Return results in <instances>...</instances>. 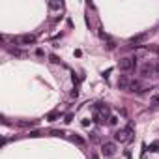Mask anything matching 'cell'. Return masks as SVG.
Segmentation results:
<instances>
[{
  "label": "cell",
  "mask_w": 159,
  "mask_h": 159,
  "mask_svg": "<svg viewBox=\"0 0 159 159\" xmlns=\"http://www.w3.org/2000/svg\"><path fill=\"white\" fill-rule=\"evenodd\" d=\"M71 141H73V142H75V144H79V146H84V141L81 139V137H79V135H71Z\"/></svg>",
  "instance_id": "30bf717a"
},
{
  "label": "cell",
  "mask_w": 159,
  "mask_h": 159,
  "mask_svg": "<svg viewBox=\"0 0 159 159\" xmlns=\"http://www.w3.org/2000/svg\"><path fill=\"white\" fill-rule=\"evenodd\" d=\"M15 43H21V45H32V43H36V36L34 34H23V36H19L13 39Z\"/></svg>",
  "instance_id": "7a4b0ae2"
},
{
  "label": "cell",
  "mask_w": 159,
  "mask_h": 159,
  "mask_svg": "<svg viewBox=\"0 0 159 159\" xmlns=\"http://www.w3.org/2000/svg\"><path fill=\"white\" fill-rule=\"evenodd\" d=\"M157 52H159V49H157Z\"/></svg>",
  "instance_id": "cb8c5ba5"
},
{
  "label": "cell",
  "mask_w": 159,
  "mask_h": 159,
  "mask_svg": "<svg viewBox=\"0 0 159 159\" xmlns=\"http://www.w3.org/2000/svg\"><path fill=\"white\" fill-rule=\"evenodd\" d=\"M114 47H116V45H114V41H112V39H107V49H109V51H112Z\"/></svg>",
  "instance_id": "2e32d148"
},
{
  "label": "cell",
  "mask_w": 159,
  "mask_h": 159,
  "mask_svg": "<svg viewBox=\"0 0 159 159\" xmlns=\"http://www.w3.org/2000/svg\"><path fill=\"white\" fill-rule=\"evenodd\" d=\"M148 39V34H146V32H142V34H137V36H131L129 38V43L131 45H141V43H144V41Z\"/></svg>",
  "instance_id": "5b68a950"
},
{
  "label": "cell",
  "mask_w": 159,
  "mask_h": 159,
  "mask_svg": "<svg viewBox=\"0 0 159 159\" xmlns=\"http://www.w3.org/2000/svg\"><path fill=\"white\" fill-rule=\"evenodd\" d=\"M118 68L120 71H133L137 68V58L135 56H125L118 60Z\"/></svg>",
  "instance_id": "6da1fadb"
},
{
  "label": "cell",
  "mask_w": 159,
  "mask_h": 159,
  "mask_svg": "<svg viewBox=\"0 0 159 159\" xmlns=\"http://www.w3.org/2000/svg\"><path fill=\"white\" fill-rule=\"evenodd\" d=\"M150 103L155 105V107H159V94H154L152 98H150Z\"/></svg>",
  "instance_id": "8fae6325"
},
{
  "label": "cell",
  "mask_w": 159,
  "mask_h": 159,
  "mask_svg": "<svg viewBox=\"0 0 159 159\" xmlns=\"http://www.w3.org/2000/svg\"><path fill=\"white\" fill-rule=\"evenodd\" d=\"M105 120H107V114L98 112V111L94 112V122H95V124H105Z\"/></svg>",
  "instance_id": "ba28073f"
},
{
  "label": "cell",
  "mask_w": 159,
  "mask_h": 159,
  "mask_svg": "<svg viewBox=\"0 0 159 159\" xmlns=\"http://www.w3.org/2000/svg\"><path fill=\"white\" fill-rule=\"evenodd\" d=\"M51 135H55V137H62V135H64V131H58V129H52V131H51Z\"/></svg>",
  "instance_id": "ac0fdd59"
},
{
  "label": "cell",
  "mask_w": 159,
  "mask_h": 159,
  "mask_svg": "<svg viewBox=\"0 0 159 159\" xmlns=\"http://www.w3.org/2000/svg\"><path fill=\"white\" fill-rule=\"evenodd\" d=\"M58 116H60V112H58V111H52V112H49V114H47V120H49V122H55V120L58 118Z\"/></svg>",
  "instance_id": "9c48e42d"
},
{
  "label": "cell",
  "mask_w": 159,
  "mask_h": 159,
  "mask_svg": "<svg viewBox=\"0 0 159 159\" xmlns=\"http://www.w3.org/2000/svg\"><path fill=\"white\" fill-rule=\"evenodd\" d=\"M155 71H157V75H159V66H157V68H155Z\"/></svg>",
  "instance_id": "603a6c76"
},
{
  "label": "cell",
  "mask_w": 159,
  "mask_h": 159,
  "mask_svg": "<svg viewBox=\"0 0 159 159\" xmlns=\"http://www.w3.org/2000/svg\"><path fill=\"white\" fill-rule=\"evenodd\" d=\"M21 127H28V125H36V122H19Z\"/></svg>",
  "instance_id": "9a60e30c"
},
{
  "label": "cell",
  "mask_w": 159,
  "mask_h": 159,
  "mask_svg": "<svg viewBox=\"0 0 159 159\" xmlns=\"http://www.w3.org/2000/svg\"><path fill=\"white\" fill-rule=\"evenodd\" d=\"M62 6H64L62 2H49V8L51 9H62Z\"/></svg>",
  "instance_id": "7c38bea8"
},
{
  "label": "cell",
  "mask_w": 159,
  "mask_h": 159,
  "mask_svg": "<svg viewBox=\"0 0 159 159\" xmlns=\"http://www.w3.org/2000/svg\"><path fill=\"white\" fill-rule=\"evenodd\" d=\"M30 137H39V131H30Z\"/></svg>",
  "instance_id": "44dd1931"
},
{
  "label": "cell",
  "mask_w": 159,
  "mask_h": 159,
  "mask_svg": "<svg viewBox=\"0 0 159 159\" xmlns=\"http://www.w3.org/2000/svg\"><path fill=\"white\" fill-rule=\"evenodd\" d=\"M101 152H103V155L112 157V155L116 154V144H114V142H111V141L103 142V144H101Z\"/></svg>",
  "instance_id": "3957f363"
},
{
  "label": "cell",
  "mask_w": 159,
  "mask_h": 159,
  "mask_svg": "<svg viewBox=\"0 0 159 159\" xmlns=\"http://www.w3.org/2000/svg\"><path fill=\"white\" fill-rule=\"evenodd\" d=\"M90 159H99V155H98V154H92V155H90Z\"/></svg>",
  "instance_id": "7402d4cb"
},
{
  "label": "cell",
  "mask_w": 159,
  "mask_h": 159,
  "mask_svg": "<svg viewBox=\"0 0 159 159\" xmlns=\"http://www.w3.org/2000/svg\"><path fill=\"white\" fill-rule=\"evenodd\" d=\"M9 52H12V55H15V56H23V55H25V52L19 51V49H9Z\"/></svg>",
  "instance_id": "5bb4252c"
},
{
  "label": "cell",
  "mask_w": 159,
  "mask_h": 159,
  "mask_svg": "<svg viewBox=\"0 0 159 159\" xmlns=\"http://www.w3.org/2000/svg\"><path fill=\"white\" fill-rule=\"evenodd\" d=\"M152 73H154V66H152V64H144V66L141 68V75L142 77H150Z\"/></svg>",
  "instance_id": "52a82bcc"
},
{
  "label": "cell",
  "mask_w": 159,
  "mask_h": 159,
  "mask_svg": "<svg viewBox=\"0 0 159 159\" xmlns=\"http://www.w3.org/2000/svg\"><path fill=\"white\" fill-rule=\"evenodd\" d=\"M51 62H55V64H58V62H60V60H58V58H56V56H55V55H51Z\"/></svg>",
  "instance_id": "ffe728a7"
},
{
  "label": "cell",
  "mask_w": 159,
  "mask_h": 159,
  "mask_svg": "<svg viewBox=\"0 0 159 159\" xmlns=\"http://www.w3.org/2000/svg\"><path fill=\"white\" fill-rule=\"evenodd\" d=\"M150 150H152V152H159V141H155V142L150 144Z\"/></svg>",
  "instance_id": "4fadbf2b"
},
{
  "label": "cell",
  "mask_w": 159,
  "mask_h": 159,
  "mask_svg": "<svg viewBox=\"0 0 159 159\" xmlns=\"http://www.w3.org/2000/svg\"><path fill=\"white\" fill-rule=\"evenodd\" d=\"M109 124H111V125H116V124H118V118H116V116H111V118H109Z\"/></svg>",
  "instance_id": "e0dca14e"
},
{
  "label": "cell",
  "mask_w": 159,
  "mask_h": 159,
  "mask_svg": "<svg viewBox=\"0 0 159 159\" xmlns=\"http://www.w3.org/2000/svg\"><path fill=\"white\" fill-rule=\"evenodd\" d=\"M118 88L124 90V92H129V88H131V79L127 77V75H120V79H118Z\"/></svg>",
  "instance_id": "277c9868"
},
{
  "label": "cell",
  "mask_w": 159,
  "mask_h": 159,
  "mask_svg": "<svg viewBox=\"0 0 159 159\" xmlns=\"http://www.w3.org/2000/svg\"><path fill=\"white\" fill-rule=\"evenodd\" d=\"M114 141H118V142H125V141H131V135L127 133L125 129H120V131H116V133H114Z\"/></svg>",
  "instance_id": "8992f818"
},
{
  "label": "cell",
  "mask_w": 159,
  "mask_h": 159,
  "mask_svg": "<svg viewBox=\"0 0 159 159\" xmlns=\"http://www.w3.org/2000/svg\"><path fill=\"white\" fill-rule=\"evenodd\" d=\"M73 120V114H66V120H64V122H66V124H69Z\"/></svg>",
  "instance_id": "d6986e66"
}]
</instances>
